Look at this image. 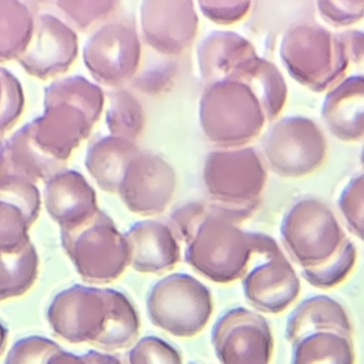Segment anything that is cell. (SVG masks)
I'll list each match as a JSON object with an SVG mask.
<instances>
[{"label":"cell","mask_w":364,"mask_h":364,"mask_svg":"<svg viewBox=\"0 0 364 364\" xmlns=\"http://www.w3.org/2000/svg\"><path fill=\"white\" fill-rule=\"evenodd\" d=\"M60 237L65 255L85 282H112L129 266L125 235L100 209L85 223L70 230H60Z\"/></svg>","instance_id":"5b68a950"},{"label":"cell","mask_w":364,"mask_h":364,"mask_svg":"<svg viewBox=\"0 0 364 364\" xmlns=\"http://www.w3.org/2000/svg\"><path fill=\"white\" fill-rule=\"evenodd\" d=\"M38 274V255L30 242L14 253H0V301L24 294Z\"/></svg>","instance_id":"f546056e"},{"label":"cell","mask_w":364,"mask_h":364,"mask_svg":"<svg viewBox=\"0 0 364 364\" xmlns=\"http://www.w3.org/2000/svg\"><path fill=\"white\" fill-rule=\"evenodd\" d=\"M191 364H195V363H191Z\"/></svg>","instance_id":"7dc6e473"},{"label":"cell","mask_w":364,"mask_h":364,"mask_svg":"<svg viewBox=\"0 0 364 364\" xmlns=\"http://www.w3.org/2000/svg\"><path fill=\"white\" fill-rule=\"evenodd\" d=\"M198 7L216 24H233L249 13L252 3L247 0H200Z\"/></svg>","instance_id":"f35d334b"},{"label":"cell","mask_w":364,"mask_h":364,"mask_svg":"<svg viewBox=\"0 0 364 364\" xmlns=\"http://www.w3.org/2000/svg\"><path fill=\"white\" fill-rule=\"evenodd\" d=\"M55 6L81 31L107 20L118 6L114 0H58Z\"/></svg>","instance_id":"d6a6232c"},{"label":"cell","mask_w":364,"mask_h":364,"mask_svg":"<svg viewBox=\"0 0 364 364\" xmlns=\"http://www.w3.org/2000/svg\"><path fill=\"white\" fill-rule=\"evenodd\" d=\"M262 158L282 178H301L326 159L327 141L316 121L301 115L280 118L262 136Z\"/></svg>","instance_id":"9c48e42d"},{"label":"cell","mask_w":364,"mask_h":364,"mask_svg":"<svg viewBox=\"0 0 364 364\" xmlns=\"http://www.w3.org/2000/svg\"><path fill=\"white\" fill-rule=\"evenodd\" d=\"M109 316L107 327L95 346L105 350H118L132 346L139 334V314L127 294L109 289Z\"/></svg>","instance_id":"83f0119b"},{"label":"cell","mask_w":364,"mask_h":364,"mask_svg":"<svg viewBox=\"0 0 364 364\" xmlns=\"http://www.w3.org/2000/svg\"><path fill=\"white\" fill-rule=\"evenodd\" d=\"M291 346L290 364H355L353 340L338 333H313Z\"/></svg>","instance_id":"484cf974"},{"label":"cell","mask_w":364,"mask_h":364,"mask_svg":"<svg viewBox=\"0 0 364 364\" xmlns=\"http://www.w3.org/2000/svg\"><path fill=\"white\" fill-rule=\"evenodd\" d=\"M213 311L210 290L188 273H171L148 291L151 323L175 337H193L208 324Z\"/></svg>","instance_id":"52a82bcc"},{"label":"cell","mask_w":364,"mask_h":364,"mask_svg":"<svg viewBox=\"0 0 364 364\" xmlns=\"http://www.w3.org/2000/svg\"><path fill=\"white\" fill-rule=\"evenodd\" d=\"M320 331L338 333L350 338L353 334V324L343 304L326 294L300 301L287 317L284 336L290 344H294L300 338Z\"/></svg>","instance_id":"7402d4cb"},{"label":"cell","mask_w":364,"mask_h":364,"mask_svg":"<svg viewBox=\"0 0 364 364\" xmlns=\"http://www.w3.org/2000/svg\"><path fill=\"white\" fill-rule=\"evenodd\" d=\"M44 205L60 230L74 229L98 212L94 188L75 169H63L46 181Z\"/></svg>","instance_id":"ac0fdd59"},{"label":"cell","mask_w":364,"mask_h":364,"mask_svg":"<svg viewBox=\"0 0 364 364\" xmlns=\"http://www.w3.org/2000/svg\"><path fill=\"white\" fill-rule=\"evenodd\" d=\"M321 119L333 136L353 142L364 138V78L347 77L328 90Z\"/></svg>","instance_id":"ffe728a7"},{"label":"cell","mask_w":364,"mask_h":364,"mask_svg":"<svg viewBox=\"0 0 364 364\" xmlns=\"http://www.w3.org/2000/svg\"><path fill=\"white\" fill-rule=\"evenodd\" d=\"M7 328L6 326L3 324V321L0 320V355L3 354L4 351V347H6V343H7Z\"/></svg>","instance_id":"f6af8a7d"},{"label":"cell","mask_w":364,"mask_h":364,"mask_svg":"<svg viewBox=\"0 0 364 364\" xmlns=\"http://www.w3.org/2000/svg\"><path fill=\"white\" fill-rule=\"evenodd\" d=\"M257 208L232 206L208 200L206 218L185 243V262L198 273L216 283H230L249 272L253 257L250 233L239 223Z\"/></svg>","instance_id":"7a4b0ae2"},{"label":"cell","mask_w":364,"mask_h":364,"mask_svg":"<svg viewBox=\"0 0 364 364\" xmlns=\"http://www.w3.org/2000/svg\"><path fill=\"white\" fill-rule=\"evenodd\" d=\"M357 250L351 240L346 239L338 252L320 266L301 269L303 279L317 289H331L346 280L355 264Z\"/></svg>","instance_id":"4dcf8cb0"},{"label":"cell","mask_w":364,"mask_h":364,"mask_svg":"<svg viewBox=\"0 0 364 364\" xmlns=\"http://www.w3.org/2000/svg\"><path fill=\"white\" fill-rule=\"evenodd\" d=\"M337 206L348 230L364 242V171L354 175L341 189Z\"/></svg>","instance_id":"1f68e13d"},{"label":"cell","mask_w":364,"mask_h":364,"mask_svg":"<svg viewBox=\"0 0 364 364\" xmlns=\"http://www.w3.org/2000/svg\"><path fill=\"white\" fill-rule=\"evenodd\" d=\"M77 54L78 38L71 26L51 13H41L36 16L31 40L17 61L27 74L48 80L65 73Z\"/></svg>","instance_id":"9a60e30c"},{"label":"cell","mask_w":364,"mask_h":364,"mask_svg":"<svg viewBox=\"0 0 364 364\" xmlns=\"http://www.w3.org/2000/svg\"><path fill=\"white\" fill-rule=\"evenodd\" d=\"M176 67L173 58L161 57V60L139 68L132 78L131 85L145 95H158L172 85L176 75Z\"/></svg>","instance_id":"e575fe53"},{"label":"cell","mask_w":364,"mask_h":364,"mask_svg":"<svg viewBox=\"0 0 364 364\" xmlns=\"http://www.w3.org/2000/svg\"><path fill=\"white\" fill-rule=\"evenodd\" d=\"M61 348L60 344L44 336H27L11 346L4 364H46Z\"/></svg>","instance_id":"8d00e7d4"},{"label":"cell","mask_w":364,"mask_h":364,"mask_svg":"<svg viewBox=\"0 0 364 364\" xmlns=\"http://www.w3.org/2000/svg\"><path fill=\"white\" fill-rule=\"evenodd\" d=\"M46 364H88L87 358L82 355H78V354H74V353H70V351H65L64 348L55 351L48 360Z\"/></svg>","instance_id":"7bdbcfd3"},{"label":"cell","mask_w":364,"mask_h":364,"mask_svg":"<svg viewBox=\"0 0 364 364\" xmlns=\"http://www.w3.org/2000/svg\"><path fill=\"white\" fill-rule=\"evenodd\" d=\"M84 357L87 358L88 364H127L125 357L115 353L90 350L84 354Z\"/></svg>","instance_id":"b9f144b4"},{"label":"cell","mask_w":364,"mask_h":364,"mask_svg":"<svg viewBox=\"0 0 364 364\" xmlns=\"http://www.w3.org/2000/svg\"><path fill=\"white\" fill-rule=\"evenodd\" d=\"M105 124L112 136L135 142L145 128V112L132 91L114 88L105 95Z\"/></svg>","instance_id":"f1b7e54d"},{"label":"cell","mask_w":364,"mask_h":364,"mask_svg":"<svg viewBox=\"0 0 364 364\" xmlns=\"http://www.w3.org/2000/svg\"><path fill=\"white\" fill-rule=\"evenodd\" d=\"M24 108V92L17 77L0 67V136L20 118Z\"/></svg>","instance_id":"d590c367"},{"label":"cell","mask_w":364,"mask_h":364,"mask_svg":"<svg viewBox=\"0 0 364 364\" xmlns=\"http://www.w3.org/2000/svg\"><path fill=\"white\" fill-rule=\"evenodd\" d=\"M242 289L257 311L279 314L297 299L300 279L283 253L250 269L242 277Z\"/></svg>","instance_id":"e0dca14e"},{"label":"cell","mask_w":364,"mask_h":364,"mask_svg":"<svg viewBox=\"0 0 364 364\" xmlns=\"http://www.w3.org/2000/svg\"><path fill=\"white\" fill-rule=\"evenodd\" d=\"M280 239L290 259L301 270L331 259L347 237L337 216L324 200L301 198L284 213Z\"/></svg>","instance_id":"8992f818"},{"label":"cell","mask_w":364,"mask_h":364,"mask_svg":"<svg viewBox=\"0 0 364 364\" xmlns=\"http://www.w3.org/2000/svg\"><path fill=\"white\" fill-rule=\"evenodd\" d=\"M250 233V242H252V249H253V256H262L264 260H269L272 257H277L283 255V250L277 245V242L270 237L266 233L260 232H249Z\"/></svg>","instance_id":"60d3db41"},{"label":"cell","mask_w":364,"mask_h":364,"mask_svg":"<svg viewBox=\"0 0 364 364\" xmlns=\"http://www.w3.org/2000/svg\"><path fill=\"white\" fill-rule=\"evenodd\" d=\"M279 55L290 77L314 92L328 91L346 78L340 41L318 24L303 23L286 30Z\"/></svg>","instance_id":"277c9868"},{"label":"cell","mask_w":364,"mask_h":364,"mask_svg":"<svg viewBox=\"0 0 364 364\" xmlns=\"http://www.w3.org/2000/svg\"><path fill=\"white\" fill-rule=\"evenodd\" d=\"M141 57L139 33L132 21L122 18L101 24L82 47V61L92 78L112 88L132 81Z\"/></svg>","instance_id":"30bf717a"},{"label":"cell","mask_w":364,"mask_h":364,"mask_svg":"<svg viewBox=\"0 0 364 364\" xmlns=\"http://www.w3.org/2000/svg\"><path fill=\"white\" fill-rule=\"evenodd\" d=\"M9 173H11V169H10L9 156H7V145H6V139L0 136V179Z\"/></svg>","instance_id":"ee69618b"},{"label":"cell","mask_w":364,"mask_h":364,"mask_svg":"<svg viewBox=\"0 0 364 364\" xmlns=\"http://www.w3.org/2000/svg\"><path fill=\"white\" fill-rule=\"evenodd\" d=\"M34 20L27 4L0 0V61L18 60L31 40Z\"/></svg>","instance_id":"4316f807"},{"label":"cell","mask_w":364,"mask_h":364,"mask_svg":"<svg viewBox=\"0 0 364 364\" xmlns=\"http://www.w3.org/2000/svg\"><path fill=\"white\" fill-rule=\"evenodd\" d=\"M228 80H237L246 84L257 97L267 122L279 117L286 105L287 84L280 70L263 57H255L242 64Z\"/></svg>","instance_id":"cb8c5ba5"},{"label":"cell","mask_w":364,"mask_h":364,"mask_svg":"<svg viewBox=\"0 0 364 364\" xmlns=\"http://www.w3.org/2000/svg\"><path fill=\"white\" fill-rule=\"evenodd\" d=\"M202 181L209 200L257 208L267 169L259 151L252 146L218 148L205 156Z\"/></svg>","instance_id":"ba28073f"},{"label":"cell","mask_w":364,"mask_h":364,"mask_svg":"<svg viewBox=\"0 0 364 364\" xmlns=\"http://www.w3.org/2000/svg\"><path fill=\"white\" fill-rule=\"evenodd\" d=\"M320 17L333 27H346L364 17V0H318Z\"/></svg>","instance_id":"74e56055"},{"label":"cell","mask_w":364,"mask_h":364,"mask_svg":"<svg viewBox=\"0 0 364 364\" xmlns=\"http://www.w3.org/2000/svg\"><path fill=\"white\" fill-rule=\"evenodd\" d=\"M220 364H270L274 340L267 320L246 307L226 310L210 334Z\"/></svg>","instance_id":"7c38bea8"},{"label":"cell","mask_w":364,"mask_h":364,"mask_svg":"<svg viewBox=\"0 0 364 364\" xmlns=\"http://www.w3.org/2000/svg\"><path fill=\"white\" fill-rule=\"evenodd\" d=\"M46 316L63 340L97 344L109 316L108 287L74 284L63 289L50 301Z\"/></svg>","instance_id":"8fae6325"},{"label":"cell","mask_w":364,"mask_h":364,"mask_svg":"<svg viewBox=\"0 0 364 364\" xmlns=\"http://www.w3.org/2000/svg\"><path fill=\"white\" fill-rule=\"evenodd\" d=\"M139 151L135 142L107 135L90 144L84 164L102 191L117 193L127 165Z\"/></svg>","instance_id":"603a6c76"},{"label":"cell","mask_w":364,"mask_h":364,"mask_svg":"<svg viewBox=\"0 0 364 364\" xmlns=\"http://www.w3.org/2000/svg\"><path fill=\"white\" fill-rule=\"evenodd\" d=\"M346 60V78H364V31L346 30L336 33Z\"/></svg>","instance_id":"ab89813d"},{"label":"cell","mask_w":364,"mask_h":364,"mask_svg":"<svg viewBox=\"0 0 364 364\" xmlns=\"http://www.w3.org/2000/svg\"><path fill=\"white\" fill-rule=\"evenodd\" d=\"M360 164H361V168L364 169V145H363L361 152H360Z\"/></svg>","instance_id":"bcb514c9"},{"label":"cell","mask_w":364,"mask_h":364,"mask_svg":"<svg viewBox=\"0 0 364 364\" xmlns=\"http://www.w3.org/2000/svg\"><path fill=\"white\" fill-rule=\"evenodd\" d=\"M40 206L36 182L17 173L0 179V253H14L30 243L28 230Z\"/></svg>","instance_id":"2e32d148"},{"label":"cell","mask_w":364,"mask_h":364,"mask_svg":"<svg viewBox=\"0 0 364 364\" xmlns=\"http://www.w3.org/2000/svg\"><path fill=\"white\" fill-rule=\"evenodd\" d=\"M7 156L11 173L24 176L33 182L48 181L64 169V164L51 159L34 142L28 122L6 139Z\"/></svg>","instance_id":"d4e9b609"},{"label":"cell","mask_w":364,"mask_h":364,"mask_svg":"<svg viewBox=\"0 0 364 364\" xmlns=\"http://www.w3.org/2000/svg\"><path fill=\"white\" fill-rule=\"evenodd\" d=\"M127 364H183L182 354L158 336L136 340L127 353Z\"/></svg>","instance_id":"836d02e7"},{"label":"cell","mask_w":364,"mask_h":364,"mask_svg":"<svg viewBox=\"0 0 364 364\" xmlns=\"http://www.w3.org/2000/svg\"><path fill=\"white\" fill-rule=\"evenodd\" d=\"M124 235L129 247V266L136 272L162 273L171 270L181 257L178 237L165 222L138 220Z\"/></svg>","instance_id":"d6986e66"},{"label":"cell","mask_w":364,"mask_h":364,"mask_svg":"<svg viewBox=\"0 0 364 364\" xmlns=\"http://www.w3.org/2000/svg\"><path fill=\"white\" fill-rule=\"evenodd\" d=\"M267 119L253 91L237 80L208 84L199 100V125L219 148H242L256 139Z\"/></svg>","instance_id":"3957f363"},{"label":"cell","mask_w":364,"mask_h":364,"mask_svg":"<svg viewBox=\"0 0 364 364\" xmlns=\"http://www.w3.org/2000/svg\"><path fill=\"white\" fill-rule=\"evenodd\" d=\"M198 27V13L191 0H145L141 4V37L161 57L183 54L192 46Z\"/></svg>","instance_id":"4fadbf2b"},{"label":"cell","mask_w":364,"mask_h":364,"mask_svg":"<svg viewBox=\"0 0 364 364\" xmlns=\"http://www.w3.org/2000/svg\"><path fill=\"white\" fill-rule=\"evenodd\" d=\"M105 94L85 77L54 80L44 90V111L28 122L31 136L51 159L65 164L101 117Z\"/></svg>","instance_id":"6da1fadb"},{"label":"cell","mask_w":364,"mask_h":364,"mask_svg":"<svg viewBox=\"0 0 364 364\" xmlns=\"http://www.w3.org/2000/svg\"><path fill=\"white\" fill-rule=\"evenodd\" d=\"M200 77L208 84L230 78L246 61L257 57L253 44L243 36L216 30L205 36L196 48Z\"/></svg>","instance_id":"44dd1931"},{"label":"cell","mask_w":364,"mask_h":364,"mask_svg":"<svg viewBox=\"0 0 364 364\" xmlns=\"http://www.w3.org/2000/svg\"><path fill=\"white\" fill-rule=\"evenodd\" d=\"M176 173L161 155L139 151L127 165L118 195L125 208L138 215H158L173 198Z\"/></svg>","instance_id":"5bb4252c"}]
</instances>
